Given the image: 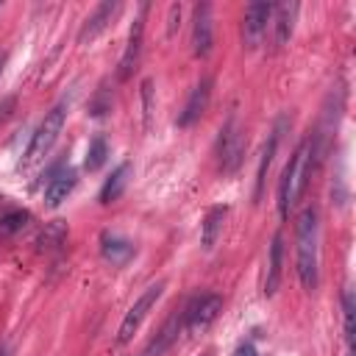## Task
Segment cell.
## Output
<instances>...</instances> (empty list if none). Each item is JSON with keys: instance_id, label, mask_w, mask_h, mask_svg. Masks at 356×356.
Returning <instances> with one entry per match:
<instances>
[{"instance_id": "obj_1", "label": "cell", "mask_w": 356, "mask_h": 356, "mask_svg": "<svg viewBox=\"0 0 356 356\" xmlns=\"http://www.w3.org/2000/svg\"><path fill=\"white\" fill-rule=\"evenodd\" d=\"M298 248H295V264L300 284L306 289L317 286V264H320V222H317V209L309 206L298 217V231H295Z\"/></svg>"}, {"instance_id": "obj_2", "label": "cell", "mask_w": 356, "mask_h": 356, "mask_svg": "<svg viewBox=\"0 0 356 356\" xmlns=\"http://www.w3.org/2000/svg\"><path fill=\"white\" fill-rule=\"evenodd\" d=\"M312 172H314L312 170V142L303 139L295 147V153H292V159H289V164H286V170L281 175V184H278V214L281 217H286L289 209L300 200Z\"/></svg>"}, {"instance_id": "obj_3", "label": "cell", "mask_w": 356, "mask_h": 356, "mask_svg": "<svg viewBox=\"0 0 356 356\" xmlns=\"http://www.w3.org/2000/svg\"><path fill=\"white\" fill-rule=\"evenodd\" d=\"M64 120H67V100L56 103V106L44 114V120L39 122V128H36V134H33V139H31V145H28L22 161H19L22 170L33 167L42 156H47V150L53 147V142L58 139V134H61V128H64Z\"/></svg>"}, {"instance_id": "obj_4", "label": "cell", "mask_w": 356, "mask_h": 356, "mask_svg": "<svg viewBox=\"0 0 356 356\" xmlns=\"http://www.w3.org/2000/svg\"><path fill=\"white\" fill-rule=\"evenodd\" d=\"M242 156H245V131H242L236 117H228L225 125L220 128V139H217L220 170L222 172H234L242 164Z\"/></svg>"}, {"instance_id": "obj_5", "label": "cell", "mask_w": 356, "mask_h": 356, "mask_svg": "<svg viewBox=\"0 0 356 356\" xmlns=\"http://www.w3.org/2000/svg\"><path fill=\"white\" fill-rule=\"evenodd\" d=\"M220 312H222V298L214 292H200L184 306V328L203 331L206 325H211L217 320Z\"/></svg>"}, {"instance_id": "obj_6", "label": "cell", "mask_w": 356, "mask_h": 356, "mask_svg": "<svg viewBox=\"0 0 356 356\" xmlns=\"http://www.w3.org/2000/svg\"><path fill=\"white\" fill-rule=\"evenodd\" d=\"M161 289H164V281H156V284H150L139 298H136V303L125 312V317H122V323H120V331H117V342L120 345H125L134 334H136V328L142 325V320H145V314L153 309V303L161 298Z\"/></svg>"}, {"instance_id": "obj_7", "label": "cell", "mask_w": 356, "mask_h": 356, "mask_svg": "<svg viewBox=\"0 0 356 356\" xmlns=\"http://www.w3.org/2000/svg\"><path fill=\"white\" fill-rule=\"evenodd\" d=\"M181 331H184V309L172 312V314L164 320V325H161V328L156 331V337L142 348L139 356H164V353L175 345V339H178Z\"/></svg>"}, {"instance_id": "obj_8", "label": "cell", "mask_w": 356, "mask_h": 356, "mask_svg": "<svg viewBox=\"0 0 356 356\" xmlns=\"http://www.w3.org/2000/svg\"><path fill=\"white\" fill-rule=\"evenodd\" d=\"M273 17V6L270 3H250L245 8V19H242V39L248 47H256L267 31V22Z\"/></svg>"}, {"instance_id": "obj_9", "label": "cell", "mask_w": 356, "mask_h": 356, "mask_svg": "<svg viewBox=\"0 0 356 356\" xmlns=\"http://www.w3.org/2000/svg\"><path fill=\"white\" fill-rule=\"evenodd\" d=\"M211 42H214V33H211V6L200 3V6H195V19H192V53L195 56H209Z\"/></svg>"}, {"instance_id": "obj_10", "label": "cell", "mask_w": 356, "mask_h": 356, "mask_svg": "<svg viewBox=\"0 0 356 356\" xmlns=\"http://www.w3.org/2000/svg\"><path fill=\"white\" fill-rule=\"evenodd\" d=\"M209 97H211V78H200V81L195 83V89L189 92V100H186L184 111L178 114V125L186 128V125H192L195 120H200V114H203L206 106H209Z\"/></svg>"}, {"instance_id": "obj_11", "label": "cell", "mask_w": 356, "mask_h": 356, "mask_svg": "<svg viewBox=\"0 0 356 356\" xmlns=\"http://www.w3.org/2000/svg\"><path fill=\"white\" fill-rule=\"evenodd\" d=\"M142 33H145V19H142V14L134 19V25H131V33H128V44H125V53H122V58H120V81H125V78H131V72H134V67H136V61H139V53H142Z\"/></svg>"}, {"instance_id": "obj_12", "label": "cell", "mask_w": 356, "mask_h": 356, "mask_svg": "<svg viewBox=\"0 0 356 356\" xmlns=\"http://www.w3.org/2000/svg\"><path fill=\"white\" fill-rule=\"evenodd\" d=\"M120 11V3H114V0H106V3H100L89 17H86V22H83V28H81V33H78V42H92L108 22H111V17Z\"/></svg>"}, {"instance_id": "obj_13", "label": "cell", "mask_w": 356, "mask_h": 356, "mask_svg": "<svg viewBox=\"0 0 356 356\" xmlns=\"http://www.w3.org/2000/svg\"><path fill=\"white\" fill-rule=\"evenodd\" d=\"M75 184H78V175H75V170H58L50 181H47V186H44V203L50 206V209H56L61 200H67V195L75 189Z\"/></svg>"}, {"instance_id": "obj_14", "label": "cell", "mask_w": 356, "mask_h": 356, "mask_svg": "<svg viewBox=\"0 0 356 356\" xmlns=\"http://www.w3.org/2000/svg\"><path fill=\"white\" fill-rule=\"evenodd\" d=\"M273 17H275V47H284L286 39L292 36V25H295V17H298V3H281V6H273Z\"/></svg>"}, {"instance_id": "obj_15", "label": "cell", "mask_w": 356, "mask_h": 356, "mask_svg": "<svg viewBox=\"0 0 356 356\" xmlns=\"http://www.w3.org/2000/svg\"><path fill=\"white\" fill-rule=\"evenodd\" d=\"M100 253L111 261V264H125L134 256V245L117 234H103L100 239Z\"/></svg>"}, {"instance_id": "obj_16", "label": "cell", "mask_w": 356, "mask_h": 356, "mask_svg": "<svg viewBox=\"0 0 356 356\" xmlns=\"http://www.w3.org/2000/svg\"><path fill=\"white\" fill-rule=\"evenodd\" d=\"M281 264H284V236L275 234L273 245H270V267H267V278H264V292L273 295L278 289L281 281Z\"/></svg>"}, {"instance_id": "obj_17", "label": "cell", "mask_w": 356, "mask_h": 356, "mask_svg": "<svg viewBox=\"0 0 356 356\" xmlns=\"http://www.w3.org/2000/svg\"><path fill=\"white\" fill-rule=\"evenodd\" d=\"M281 128H284V120H278V125L273 128L264 150H261V161H259V172H256V197H261V186H264V178H267V170L273 164V156H275V147H278V136H281Z\"/></svg>"}, {"instance_id": "obj_18", "label": "cell", "mask_w": 356, "mask_h": 356, "mask_svg": "<svg viewBox=\"0 0 356 356\" xmlns=\"http://www.w3.org/2000/svg\"><path fill=\"white\" fill-rule=\"evenodd\" d=\"M128 175H131V164L125 161V164H120V167L108 175V181L103 184V189H100V203H114V200L122 195V189H125V184H128Z\"/></svg>"}, {"instance_id": "obj_19", "label": "cell", "mask_w": 356, "mask_h": 356, "mask_svg": "<svg viewBox=\"0 0 356 356\" xmlns=\"http://www.w3.org/2000/svg\"><path fill=\"white\" fill-rule=\"evenodd\" d=\"M225 211H228L225 206H214V209H209V214H206V220H203V234H200V242H203L206 250L214 248L217 234H220L222 220H225Z\"/></svg>"}, {"instance_id": "obj_20", "label": "cell", "mask_w": 356, "mask_h": 356, "mask_svg": "<svg viewBox=\"0 0 356 356\" xmlns=\"http://www.w3.org/2000/svg\"><path fill=\"white\" fill-rule=\"evenodd\" d=\"M106 156H108V145H106V139L103 136H95L92 142H89V150H86V170H100L103 167V161H106Z\"/></svg>"}, {"instance_id": "obj_21", "label": "cell", "mask_w": 356, "mask_h": 356, "mask_svg": "<svg viewBox=\"0 0 356 356\" xmlns=\"http://www.w3.org/2000/svg\"><path fill=\"white\" fill-rule=\"evenodd\" d=\"M25 222H28V211H8V214L0 220V239H6V236H11V234H17Z\"/></svg>"}, {"instance_id": "obj_22", "label": "cell", "mask_w": 356, "mask_h": 356, "mask_svg": "<svg viewBox=\"0 0 356 356\" xmlns=\"http://www.w3.org/2000/svg\"><path fill=\"white\" fill-rule=\"evenodd\" d=\"M342 312H345V339H348V345H353V312H356V306H353L350 289H345V295H342Z\"/></svg>"}, {"instance_id": "obj_23", "label": "cell", "mask_w": 356, "mask_h": 356, "mask_svg": "<svg viewBox=\"0 0 356 356\" xmlns=\"http://www.w3.org/2000/svg\"><path fill=\"white\" fill-rule=\"evenodd\" d=\"M61 242H64V225H61V222L47 225V228L42 231V236H39V245H42V248H58Z\"/></svg>"}, {"instance_id": "obj_24", "label": "cell", "mask_w": 356, "mask_h": 356, "mask_svg": "<svg viewBox=\"0 0 356 356\" xmlns=\"http://www.w3.org/2000/svg\"><path fill=\"white\" fill-rule=\"evenodd\" d=\"M234 356H259V353H256L253 342H245V345H239V348L234 350Z\"/></svg>"}, {"instance_id": "obj_25", "label": "cell", "mask_w": 356, "mask_h": 356, "mask_svg": "<svg viewBox=\"0 0 356 356\" xmlns=\"http://www.w3.org/2000/svg\"><path fill=\"white\" fill-rule=\"evenodd\" d=\"M3 67H6V53H0V72H3Z\"/></svg>"}, {"instance_id": "obj_26", "label": "cell", "mask_w": 356, "mask_h": 356, "mask_svg": "<svg viewBox=\"0 0 356 356\" xmlns=\"http://www.w3.org/2000/svg\"><path fill=\"white\" fill-rule=\"evenodd\" d=\"M0 356H6V348H0Z\"/></svg>"}, {"instance_id": "obj_27", "label": "cell", "mask_w": 356, "mask_h": 356, "mask_svg": "<svg viewBox=\"0 0 356 356\" xmlns=\"http://www.w3.org/2000/svg\"><path fill=\"white\" fill-rule=\"evenodd\" d=\"M348 356H353V353H348Z\"/></svg>"}]
</instances>
